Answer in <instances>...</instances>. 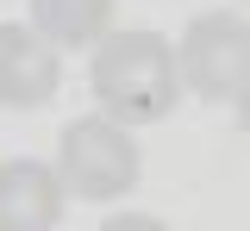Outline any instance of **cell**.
Masks as SVG:
<instances>
[{"instance_id":"7a4b0ae2","label":"cell","mask_w":250,"mask_h":231,"mask_svg":"<svg viewBox=\"0 0 250 231\" xmlns=\"http://www.w3.org/2000/svg\"><path fill=\"white\" fill-rule=\"evenodd\" d=\"M138 144H131V125L119 119H106V113H94V119H75V125H62L57 137V181L62 194L75 200H119L138 188Z\"/></svg>"},{"instance_id":"52a82bcc","label":"cell","mask_w":250,"mask_h":231,"mask_svg":"<svg viewBox=\"0 0 250 231\" xmlns=\"http://www.w3.org/2000/svg\"><path fill=\"white\" fill-rule=\"evenodd\" d=\"M100 231H169L163 219H150V212H113Z\"/></svg>"},{"instance_id":"3957f363","label":"cell","mask_w":250,"mask_h":231,"mask_svg":"<svg viewBox=\"0 0 250 231\" xmlns=\"http://www.w3.org/2000/svg\"><path fill=\"white\" fill-rule=\"evenodd\" d=\"M175 75L200 100H238L250 88V25L238 13H200L175 44Z\"/></svg>"},{"instance_id":"5b68a950","label":"cell","mask_w":250,"mask_h":231,"mask_svg":"<svg viewBox=\"0 0 250 231\" xmlns=\"http://www.w3.org/2000/svg\"><path fill=\"white\" fill-rule=\"evenodd\" d=\"M62 200L69 194L50 163H38V156L0 163V231H57Z\"/></svg>"},{"instance_id":"8992f818","label":"cell","mask_w":250,"mask_h":231,"mask_svg":"<svg viewBox=\"0 0 250 231\" xmlns=\"http://www.w3.org/2000/svg\"><path fill=\"white\" fill-rule=\"evenodd\" d=\"M113 0H31V32L50 38L57 50H88L106 38Z\"/></svg>"},{"instance_id":"ba28073f","label":"cell","mask_w":250,"mask_h":231,"mask_svg":"<svg viewBox=\"0 0 250 231\" xmlns=\"http://www.w3.org/2000/svg\"><path fill=\"white\" fill-rule=\"evenodd\" d=\"M238 125H244V137H250V88L238 94Z\"/></svg>"},{"instance_id":"6da1fadb","label":"cell","mask_w":250,"mask_h":231,"mask_svg":"<svg viewBox=\"0 0 250 231\" xmlns=\"http://www.w3.org/2000/svg\"><path fill=\"white\" fill-rule=\"evenodd\" d=\"M94 100L106 119L119 125H163L182 100V75H175V44L163 32H106L94 50Z\"/></svg>"},{"instance_id":"277c9868","label":"cell","mask_w":250,"mask_h":231,"mask_svg":"<svg viewBox=\"0 0 250 231\" xmlns=\"http://www.w3.org/2000/svg\"><path fill=\"white\" fill-rule=\"evenodd\" d=\"M57 81H62V63L50 38H38L31 25H0V106L38 113L57 100Z\"/></svg>"}]
</instances>
